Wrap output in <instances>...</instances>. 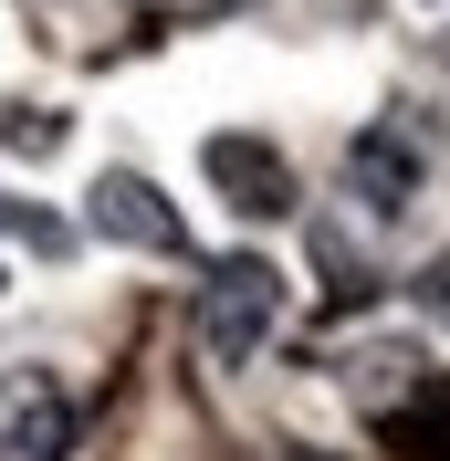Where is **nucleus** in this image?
<instances>
[{"label":"nucleus","mask_w":450,"mask_h":461,"mask_svg":"<svg viewBox=\"0 0 450 461\" xmlns=\"http://www.w3.org/2000/svg\"><path fill=\"white\" fill-rule=\"evenodd\" d=\"M283 461H314V451H283Z\"/></svg>","instance_id":"nucleus-10"},{"label":"nucleus","mask_w":450,"mask_h":461,"mask_svg":"<svg viewBox=\"0 0 450 461\" xmlns=\"http://www.w3.org/2000/svg\"><path fill=\"white\" fill-rule=\"evenodd\" d=\"M199 168H210V189H220L241 221H283V210L304 200V189H293V158H283L273 137H241V126L199 137Z\"/></svg>","instance_id":"nucleus-3"},{"label":"nucleus","mask_w":450,"mask_h":461,"mask_svg":"<svg viewBox=\"0 0 450 461\" xmlns=\"http://www.w3.org/2000/svg\"><path fill=\"white\" fill-rule=\"evenodd\" d=\"M346 189H356L377 221H398V210L429 189V147L409 137V126H356V137H346Z\"/></svg>","instance_id":"nucleus-5"},{"label":"nucleus","mask_w":450,"mask_h":461,"mask_svg":"<svg viewBox=\"0 0 450 461\" xmlns=\"http://www.w3.org/2000/svg\"><path fill=\"white\" fill-rule=\"evenodd\" d=\"M419 304L450 325V252H429V262H419Z\"/></svg>","instance_id":"nucleus-9"},{"label":"nucleus","mask_w":450,"mask_h":461,"mask_svg":"<svg viewBox=\"0 0 450 461\" xmlns=\"http://www.w3.org/2000/svg\"><path fill=\"white\" fill-rule=\"evenodd\" d=\"M0 147H11V158H63V147H74V115L32 105V95H0Z\"/></svg>","instance_id":"nucleus-7"},{"label":"nucleus","mask_w":450,"mask_h":461,"mask_svg":"<svg viewBox=\"0 0 450 461\" xmlns=\"http://www.w3.org/2000/svg\"><path fill=\"white\" fill-rule=\"evenodd\" d=\"M0 294H11V284H0Z\"/></svg>","instance_id":"nucleus-11"},{"label":"nucleus","mask_w":450,"mask_h":461,"mask_svg":"<svg viewBox=\"0 0 450 461\" xmlns=\"http://www.w3.org/2000/svg\"><path fill=\"white\" fill-rule=\"evenodd\" d=\"M273 325H283V262H262V252L210 262V284H199V357L210 367H252L273 346Z\"/></svg>","instance_id":"nucleus-1"},{"label":"nucleus","mask_w":450,"mask_h":461,"mask_svg":"<svg viewBox=\"0 0 450 461\" xmlns=\"http://www.w3.org/2000/svg\"><path fill=\"white\" fill-rule=\"evenodd\" d=\"M336 377L377 409V399H398V388L419 377V346H409V336H366V346H346V357H336Z\"/></svg>","instance_id":"nucleus-6"},{"label":"nucleus","mask_w":450,"mask_h":461,"mask_svg":"<svg viewBox=\"0 0 450 461\" xmlns=\"http://www.w3.org/2000/svg\"><path fill=\"white\" fill-rule=\"evenodd\" d=\"M74 451V388L53 367H0V461H63Z\"/></svg>","instance_id":"nucleus-4"},{"label":"nucleus","mask_w":450,"mask_h":461,"mask_svg":"<svg viewBox=\"0 0 450 461\" xmlns=\"http://www.w3.org/2000/svg\"><path fill=\"white\" fill-rule=\"evenodd\" d=\"M85 221L105 230L115 252H147V262H178V252H189V221H178V200L147 168H105L85 189Z\"/></svg>","instance_id":"nucleus-2"},{"label":"nucleus","mask_w":450,"mask_h":461,"mask_svg":"<svg viewBox=\"0 0 450 461\" xmlns=\"http://www.w3.org/2000/svg\"><path fill=\"white\" fill-rule=\"evenodd\" d=\"M0 241H22V252H42V262H74V221L42 210V200H22V189H0Z\"/></svg>","instance_id":"nucleus-8"}]
</instances>
